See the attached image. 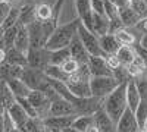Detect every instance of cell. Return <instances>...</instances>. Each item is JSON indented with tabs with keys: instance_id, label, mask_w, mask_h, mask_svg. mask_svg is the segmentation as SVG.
<instances>
[{
	"instance_id": "1",
	"label": "cell",
	"mask_w": 147,
	"mask_h": 132,
	"mask_svg": "<svg viewBox=\"0 0 147 132\" xmlns=\"http://www.w3.org/2000/svg\"><path fill=\"white\" fill-rule=\"evenodd\" d=\"M81 19L77 16L75 19H72L68 23H63V25L56 27V29L52 32V35L47 38L44 47L47 50H57V49H63V47H68L72 41V38L78 34V25H80Z\"/></svg>"
},
{
	"instance_id": "2",
	"label": "cell",
	"mask_w": 147,
	"mask_h": 132,
	"mask_svg": "<svg viewBox=\"0 0 147 132\" xmlns=\"http://www.w3.org/2000/svg\"><path fill=\"white\" fill-rule=\"evenodd\" d=\"M128 84V82H127ZM127 84H119V85L110 92L103 100V109L106 113L112 117V121L116 123L121 115L127 109Z\"/></svg>"
},
{
	"instance_id": "3",
	"label": "cell",
	"mask_w": 147,
	"mask_h": 132,
	"mask_svg": "<svg viewBox=\"0 0 147 132\" xmlns=\"http://www.w3.org/2000/svg\"><path fill=\"white\" fill-rule=\"evenodd\" d=\"M118 85L119 82L113 78V75L112 76H90L91 95L97 98L105 100Z\"/></svg>"
},
{
	"instance_id": "4",
	"label": "cell",
	"mask_w": 147,
	"mask_h": 132,
	"mask_svg": "<svg viewBox=\"0 0 147 132\" xmlns=\"http://www.w3.org/2000/svg\"><path fill=\"white\" fill-rule=\"evenodd\" d=\"M21 79L27 84L31 90H47L50 87V82H49V76L44 74V70L41 69H35V68H30L25 66L22 70Z\"/></svg>"
},
{
	"instance_id": "5",
	"label": "cell",
	"mask_w": 147,
	"mask_h": 132,
	"mask_svg": "<svg viewBox=\"0 0 147 132\" xmlns=\"http://www.w3.org/2000/svg\"><path fill=\"white\" fill-rule=\"evenodd\" d=\"M78 37L81 40V43L84 44V47L87 49V52L90 53V56H106L105 52L102 50L100 47V40L99 37L90 29H87L82 23L80 22L78 25Z\"/></svg>"
},
{
	"instance_id": "6",
	"label": "cell",
	"mask_w": 147,
	"mask_h": 132,
	"mask_svg": "<svg viewBox=\"0 0 147 132\" xmlns=\"http://www.w3.org/2000/svg\"><path fill=\"white\" fill-rule=\"evenodd\" d=\"M27 66L41 69L44 70L49 65H50V50H47L46 47L41 49H32L30 47V50L27 53Z\"/></svg>"
},
{
	"instance_id": "7",
	"label": "cell",
	"mask_w": 147,
	"mask_h": 132,
	"mask_svg": "<svg viewBox=\"0 0 147 132\" xmlns=\"http://www.w3.org/2000/svg\"><path fill=\"white\" fill-rule=\"evenodd\" d=\"M27 98H28V101L32 104L34 109L37 110V113H38V117L44 119V117L47 116L49 107H50V100L47 98L46 92L41 91V90H31Z\"/></svg>"
},
{
	"instance_id": "8",
	"label": "cell",
	"mask_w": 147,
	"mask_h": 132,
	"mask_svg": "<svg viewBox=\"0 0 147 132\" xmlns=\"http://www.w3.org/2000/svg\"><path fill=\"white\" fill-rule=\"evenodd\" d=\"M27 29L30 34V47H32V49H41V47H44L47 38L44 35L43 23L35 19L34 22H31L27 27Z\"/></svg>"
},
{
	"instance_id": "9",
	"label": "cell",
	"mask_w": 147,
	"mask_h": 132,
	"mask_svg": "<svg viewBox=\"0 0 147 132\" xmlns=\"http://www.w3.org/2000/svg\"><path fill=\"white\" fill-rule=\"evenodd\" d=\"M65 115H78L71 101H68L63 97H59V98L50 101V107H49L47 116H65Z\"/></svg>"
},
{
	"instance_id": "10",
	"label": "cell",
	"mask_w": 147,
	"mask_h": 132,
	"mask_svg": "<svg viewBox=\"0 0 147 132\" xmlns=\"http://www.w3.org/2000/svg\"><path fill=\"white\" fill-rule=\"evenodd\" d=\"M116 132H140V126L137 123L136 115L131 109H125L116 122Z\"/></svg>"
},
{
	"instance_id": "11",
	"label": "cell",
	"mask_w": 147,
	"mask_h": 132,
	"mask_svg": "<svg viewBox=\"0 0 147 132\" xmlns=\"http://www.w3.org/2000/svg\"><path fill=\"white\" fill-rule=\"evenodd\" d=\"M87 66L90 76H112V69L107 66L103 56H90Z\"/></svg>"
},
{
	"instance_id": "12",
	"label": "cell",
	"mask_w": 147,
	"mask_h": 132,
	"mask_svg": "<svg viewBox=\"0 0 147 132\" xmlns=\"http://www.w3.org/2000/svg\"><path fill=\"white\" fill-rule=\"evenodd\" d=\"M65 84L69 88V91L77 97H91L90 79H80L75 76H69V79Z\"/></svg>"
},
{
	"instance_id": "13",
	"label": "cell",
	"mask_w": 147,
	"mask_h": 132,
	"mask_svg": "<svg viewBox=\"0 0 147 132\" xmlns=\"http://www.w3.org/2000/svg\"><path fill=\"white\" fill-rule=\"evenodd\" d=\"M78 115H65V116H47L43 119V122L47 129L52 131H63L68 126H72L74 121Z\"/></svg>"
},
{
	"instance_id": "14",
	"label": "cell",
	"mask_w": 147,
	"mask_h": 132,
	"mask_svg": "<svg viewBox=\"0 0 147 132\" xmlns=\"http://www.w3.org/2000/svg\"><path fill=\"white\" fill-rule=\"evenodd\" d=\"M68 47H69V52H71V57L74 59V60H77L80 65H87L88 63L90 53L87 52V49H85L84 44L81 43L78 34L72 38V41Z\"/></svg>"
},
{
	"instance_id": "15",
	"label": "cell",
	"mask_w": 147,
	"mask_h": 132,
	"mask_svg": "<svg viewBox=\"0 0 147 132\" xmlns=\"http://www.w3.org/2000/svg\"><path fill=\"white\" fill-rule=\"evenodd\" d=\"M77 7L78 18L81 19V23L90 31H93V10L90 6V0H74Z\"/></svg>"
},
{
	"instance_id": "16",
	"label": "cell",
	"mask_w": 147,
	"mask_h": 132,
	"mask_svg": "<svg viewBox=\"0 0 147 132\" xmlns=\"http://www.w3.org/2000/svg\"><path fill=\"white\" fill-rule=\"evenodd\" d=\"M93 116H94V125L97 126L99 132H116V123L106 113V110L103 107L99 109L97 112H94Z\"/></svg>"
},
{
	"instance_id": "17",
	"label": "cell",
	"mask_w": 147,
	"mask_h": 132,
	"mask_svg": "<svg viewBox=\"0 0 147 132\" xmlns=\"http://www.w3.org/2000/svg\"><path fill=\"white\" fill-rule=\"evenodd\" d=\"M5 82H6V85L9 87V90L12 91V94L15 95V98L28 97L31 88H30L21 78H9V79H6Z\"/></svg>"
},
{
	"instance_id": "18",
	"label": "cell",
	"mask_w": 147,
	"mask_h": 132,
	"mask_svg": "<svg viewBox=\"0 0 147 132\" xmlns=\"http://www.w3.org/2000/svg\"><path fill=\"white\" fill-rule=\"evenodd\" d=\"M6 112H7V115L10 116L12 122L15 123L16 128H21L24 123L28 121V115H27V112L22 109V106H21L18 101H15V103L12 104Z\"/></svg>"
},
{
	"instance_id": "19",
	"label": "cell",
	"mask_w": 147,
	"mask_h": 132,
	"mask_svg": "<svg viewBox=\"0 0 147 132\" xmlns=\"http://www.w3.org/2000/svg\"><path fill=\"white\" fill-rule=\"evenodd\" d=\"M140 101H141V97H140L136 79H129L127 84V106H128V109H131L134 112L137 109V106L140 104Z\"/></svg>"
},
{
	"instance_id": "20",
	"label": "cell",
	"mask_w": 147,
	"mask_h": 132,
	"mask_svg": "<svg viewBox=\"0 0 147 132\" xmlns=\"http://www.w3.org/2000/svg\"><path fill=\"white\" fill-rule=\"evenodd\" d=\"M15 49H18L22 53H28L30 50V34L25 25H19L18 23V32H16V38H15Z\"/></svg>"
},
{
	"instance_id": "21",
	"label": "cell",
	"mask_w": 147,
	"mask_h": 132,
	"mask_svg": "<svg viewBox=\"0 0 147 132\" xmlns=\"http://www.w3.org/2000/svg\"><path fill=\"white\" fill-rule=\"evenodd\" d=\"M119 18H121V21H122V23H124L125 28L136 27L137 23H138V21L141 19V16L131 7V5L127 6V7L119 9Z\"/></svg>"
},
{
	"instance_id": "22",
	"label": "cell",
	"mask_w": 147,
	"mask_h": 132,
	"mask_svg": "<svg viewBox=\"0 0 147 132\" xmlns=\"http://www.w3.org/2000/svg\"><path fill=\"white\" fill-rule=\"evenodd\" d=\"M35 21V5L34 3H24L19 7V25L28 27L31 22Z\"/></svg>"
},
{
	"instance_id": "23",
	"label": "cell",
	"mask_w": 147,
	"mask_h": 132,
	"mask_svg": "<svg viewBox=\"0 0 147 132\" xmlns=\"http://www.w3.org/2000/svg\"><path fill=\"white\" fill-rule=\"evenodd\" d=\"M99 40H100V47L105 52V54H115L121 47V44L118 43L113 34H105L102 37H99Z\"/></svg>"
},
{
	"instance_id": "24",
	"label": "cell",
	"mask_w": 147,
	"mask_h": 132,
	"mask_svg": "<svg viewBox=\"0 0 147 132\" xmlns=\"http://www.w3.org/2000/svg\"><path fill=\"white\" fill-rule=\"evenodd\" d=\"M109 31V18L106 15H97L93 12V32L97 37L107 34Z\"/></svg>"
},
{
	"instance_id": "25",
	"label": "cell",
	"mask_w": 147,
	"mask_h": 132,
	"mask_svg": "<svg viewBox=\"0 0 147 132\" xmlns=\"http://www.w3.org/2000/svg\"><path fill=\"white\" fill-rule=\"evenodd\" d=\"M6 63L9 65H16V66H27V54L19 52L18 49L12 47L6 50Z\"/></svg>"
},
{
	"instance_id": "26",
	"label": "cell",
	"mask_w": 147,
	"mask_h": 132,
	"mask_svg": "<svg viewBox=\"0 0 147 132\" xmlns=\"http://www.w3.org/2000/svg\"><path fill=\"white\" fill-rule=\"evenodd\" d=\"M21 132H47V128L41 117H28L21 128Z\"/></svg>"
},
{
	"instance_id": "27",
	"label": "cell",
	"mask_w": 147,
	"mask_h": 132,
	"mask_svg": "<svg viewBox=\"0 0 147 132\" xmlns=\"http://www.w3.org/2000/svg\"><path fill=\"white\" fill-rule=\"evenodd\" d=\"M16 32H18V23L10 28L3 29V37L0 41V47H3L5 50H9L15 46V38H16Z\"/></svg>"
},
{
	"instance_id": "28",
	"label": "cell",
	"mask_w": 147,
	"mask_h": 132,
	"mask_svg": "<svg viewBox=\"0 0 147 132\" xmlns=\"http://www.w3.org/2000/svg\"><path fill=\"white\" fill-rule=\"evenodd\" d=\"M113 35H115V38L118 40V43L121 46H132L134 43L137 41L136 34L131 31V28H121Z\"/></svg>"
},
{
	"instance_id": "29",
	"label": "cell",
	"mask_w": 147,
	"mask_h": 132,
	"mask_svg": "<svg viewBox=\"0 0 147 132\" xmlns=\"http://www.w3.org/2000/svg\"><path fill=\"white\" fill-rule=\"evenodd\" d=\"M71 59V52L69 47H63V49H57L50 52V65H56V66H62L66 60Z\"/></svg>"
},
{
	"instance_id": "30",
	"label": "cell",
	"mask_w": 147,
	"mask_h": 132,
	"mask_svg": "<svg viewBox=\"0 0 147 132\" xmlns=\"http://www.w3.org/2000/svg\"><path fill=\"white\" fill-rule=\"evenodd\" d=\"M115 54H116V57L119 59V62L124 66H128L134 59H136V53H134L131 46H121Z\"/></svg>"
},
{
	"instance_id": "31",
	"label": "cell",
	"mask_w": 147,
	"mask_h": 132,
	"mask_svg": "<svg viewBox=\"0 0 147 132\" xmlns=\"http://www.w3.org/2000/svg\"><path fill=\"white\" fill-rule=\"evenodd\" d=\"M91 125H94V116L93 115H78L72 123V126L75 129H78L80 132H85Z\"/></svg>"
},
{
	"instance_id": "32",
	"label": "cell",
	"mask_w": 147,
	"mask_h": 132,
	"mask_svg": "<svg viewBox=\"0 0 147 132\" xmlns=\"http://www.w3.org/2000/svg\"><path fill=\"white\" fill-rule=\"evenodd\" d=\"M53 18V7L47 3H40L35 6V19L40 22H46Z\"/></svg>"
},
{
	"instance_id": "33",
	"label": "cell",
	"mask_w": 147,
	"mask_h": 132,
	"mask_svg": "<svg viewBox=\"0 0 147 132\" xmlns=\"http://www.w3.org/2000/svg\"><path fill=\"white\" fill-rule=\"evenodd\" d=\"M44 74L52 78V79H56V81H62V82H66L69 79V75L65 74L63 69L60 66H56V65H49L46 69H44Z\"/></svg>"
},
{
	"instance_id": "34",
	"label": "cell",
	"mask_w": 147,
	"mask_h": 132,
	"mask_svg": "<svg viewBox=\"0 0 147 132\" xmlns=\"http://www.w3.org/2000/svg\"><path fill=\"white\" fill-rule=\"evenodd\" d=\"M134 115H136L137 123L140 126V131L143 129L146 121H147V100H141L140 104L137 106V109L134 110Z\"/></svg>"
},
{
	"instance_id": "35",
	"label": "cell",
	"mask_w": 147,
	"mask_h": 132,
	"mask_svg": "<svg viewBox=\"0 0 147 132\" xmlns=\"http://www.w3.org/2000/svg\"><path fill=\"white\" fill-rule=\"evenodd\" d=\"M19 7L21 6H12L10 10H9V13L3 22V25H2V29H6V28H10V27H13L18 23L19 21Z\"/></svg>"
},
{
	"instance_id": "36",
	"label": "cell",
	"mask_w": 147,
	"mask_h": 132,
	"mask_svg": "<svg viewBox=\"0 0 147 132\" xmlns=\"http://www.w3.org/2000/svg\"><path fill=\"white\" fill-rule=\"evenodd\" d=\"M112 75H113V78H115L119 84H127L129 79H132V78L129 76V74H128L127 66H124V65H121L119 68L113 69V70H112Z\"/></svg>"
},
{
	"instance_id": "37",
	"label": "cell",
	"mask_w": 147,
	"mask_h": 132,
	"mask_svg": "<svg viewBox=\"0 0 147 132\" xmlns=\"http://www.w3.org/2000/svg\"><path fill=\"white\" fill-rule=\"evenodd\" d=\"M16 101L22 106V109L27 112L28 117H38V113H37V110L32 107V104L28 101L27 97H21V98H16Z\"/></svg>"
},
{
	"instance_id": "38",
	"label": "cell",
	"mask_w": 147,
	"mask_h": 132,
	"mask_svg": "<svg viewBox=\"0 0 147 132\" xmlns=\"http://www.w3.org/2000/svg\"><path fill=\"white\" fill-rule=\"evenodd\" d=\"M80 66H81V65H80L77 60H74V59L71 57L69 60H66V62H65L62 66H60V68L63 69V72H65V74H68L69 76H72L74 74H77V72H78Z\"/></svg>"
},
{
	"instance_id": "39",
	"label": "cell",
	"mask_w": 147,
	"mask_h": 132,
	"mask_svg": "<svg viewBox=\"0 0 147 132\" xmlns=\"http://www.w3.org/2000/svg\"><path fill=\"white\" fill-rule=\"evenodd\" d=\"M105 15H106L109 19L119 16V9H118V6H116L113 2H110V0H105Z\"/></svg>"
},
{
	"instance_id": "40",
	"label": "cell",
	"mask_w": 147,
	"mask_h": 132,
	"mask_svg": "<svg viewBox=\"0 0 147 132\" xmlns=\"http://www.w3.org/2000/svg\"><path fill=\"white\" fill-rule=\"evenodd\" d=\"M136 84H137V88H138L141 100H147V76L137 78L136 79Z\"/></svg>"
},
{
	"instance_id": "41",
	"label": "cell",
	"mask_w": 147,
	"mask_h": 132,
	"mask_svg": "<svg viewBox=\"0 0 147 132\" xmlns=\"http://www.w3.org/2000/svg\"><path fill=\"white\" fill-rule=\"evenodd\" d=\"M121 28H125V27H124V23H122V21H121L119 16L109 19V31H107V34H115Z\"/></svg>"
},
{
	"instance_id": "42",
	"label": "cell",
	"mask_w": 147,
	"mask_h": 132,
	"mask_svg": "<svg viewBox=\"0 0 147 132\" xmlns=\"http://www.w3.org/2000/svg\"><path fill=\"white\" fill-rule=\"evenodd\" d=\"M91 10L97 15H105V0H90Z\"/></svg>"
},
{
	"instance_id": "43",
	"label": "cell",
	"mask_w": 147,
	"mask_h": 132,
	"mask_svg": "<svg viewBox=\"0 0 147 132\" xmlns=\"http://www.w3.org/2000/svg\"><path fill=\"white\" fill-rule=\"evenodd\" d=\"M10 7H12V5L7 3L6 0H2V2H0V27L3 25V22H5L7 13H9Z\"/></svg>"
},
{
	"instance_id": "44",
	"label": "cell",
	"mask_w": 147,
	"mask_h": 132,
	"mask_svg": "<svg viewBox=\"0 0 147 132\" xmlns=\"http://www.w3.org/2000/svg\"><path fill=\"white\" fill-rule=\"evenodd\" d=\"M105 60H106V63H107V66L110 68V69H116V68H119L122 63L119 62V59L116 57V54H106L105 56Z\"/></svg>"
},
{
	"instance_id": "45",
	"label": "cell",
	"mask_w": 147,
	"mask_h": 132,
	"mask_svg": "<svg viewBox=\"0 0 147 132\" xmlns=\"http://www.w3.org/2000/svg\"><path fill=\"white\" fill-rule=\"evenodd\" d=\"M7 103H6V100H5V95H3V92H2V90H0V116H3L5 113H6V110H7Z\"/></svg>"
},
{
	"instance_id": "46",
	"label": "cell",
	"mask_w": 147,
	"mask_h": 132,
	"mask_svg": "<svg viewBox=\"0 0 147 132\" xmlns=\"http://www.w3.org/2000/svg\"><path fill=\"white\" fill-rule=\"evenodd\" d=\"M136 28H138L143 34H144V32H147V16H143V18L138 21V23L136 25Z\"/></svg>"
},
{
	"instance_id": "47",
	"label": "cell",
	"mask_w": 147,
	"mask_h": 132,
	"mask_svg": "<svg viewBox=\"0 0 147 132\" xmlns=\"http://www.w3.org/2000/svg\"><path fill=\"white\" fill-rule=\"evenodd\" d=\"M138 43H140V46H143L144 49L147 50V32H144V34L141 35V38L138 40Z\"/></svg>"
},
{
	"instance_id": "48",
	"label": "cell",
	"mask_w": 147,
	"mask_h": 132,
	"mask_svg": "<svg viewBox=\"0 0 147 132\" xmlns=\"http://www.w3.org/2000/svg\"><path fill=\"white\" fill-rule=\"evenodd\" d=\"M6 62V50L3 47H0V65H3Z\"/></svg>"
},
{
	"instance_id": "49",
	"label": "cell",
	"mask_w": 147,
	"mask_h": 132,
	"mask_svg": "<svg viewBox=\"0 0 147 132\" xmlns=\"http://www.w3.org/2000/svg\"><path fill=\"white\" fill-rule=\"evenodd\" d=\"M63 132H80L78 129H75L74 126H68V128H65L63 129Z\"/></svg>"
},
{
	"instance_id": "50",
	"label": "cell",
	"mask_w": 147,
	"mask_h": 132,
	"mask_svg": "<svg viewBox=\"0 0 147 132\" xmlns=\"http://www.w3.org/2000/svg\"><path fill=\"white\" fill-rule=\"evenodd\" d=\"M85 132H99V129H97V126L96 125H91L87 131H85Z\"/></svg>"
},
{
	"instance_id": "51",
	"label": "cell",
	"mask_w": 147,
	"mask_h": 132,
	"mask_svg": "<svg viewBox=\"0 0 147 132\" xmlns=\"http://www.w3.org/2000/svg\"><path fill=\"white\" fill-rule=\"evenodd\" d=\"M0 132H5V123H3V116H0Z\"/></svg>"
},
{
	"instance_id": "52",
	"label": "cell",
	"mask_w": 147,
	"mask_h": 132,
	"mask_svg": "<svg viewBox=\"0 0 147 132\" xmlns=\"http://www.w3.org/2000/svg\"><path fill=\"white\" fill-rule=\"evenodd\" d=\"M7 3H10L12 6H21V5H18L19 3V0H6Z\"/></svg>"
},
{
	"instance_id": "53",
	"label": "cell",
	"mask_w": 147,
	"mask_h": 132,
	"mask_svg": "<svg viewBox=\"0 0 147 132\" xmlns=\"http://www.w3.org/2000/svg\"><path fill=\"white\" fill-rule=\"evenodd\" d=\"M141 132H147V121H146V123H144V126H143Z\"/></svg>"
},
{
	"instance_id": "54",
	"label": "cell",
	"mask_w": 147,
	"mask_h": 132,
	"mask_svg": "<svg viewBox=\"0 0 147 132\" xmlns=\"http://www.w3.org/2000/svg\"><path fill=\"white\" fill-rule=\"evenodd\" d=\"M2 37H3V29H2V27H0V41H2Z\"/></svg>"
},
{
	"instance_id": "55",
	"label": "cell",
	"mask_w": 147,
	"mask_h": 132,
	"mask_svg": "<svg viewBox=\"0 0 147 132\" xmlns=\"http://www.w3.org/2000/svg\"><path fill=\"white\" fill-rule=\"evenodd\" d=\"M47 132H53V131H50V129H47Z\"/></svg>"
},
{
	"instance_id": "56",
	"label": "cell",
	"mask_w": 147,
	"mask_h": 132,
	"mask_svg": "<svg viewBox=\"0 0 147 132\" xmlns=\"http://www.w3.org/2000/svg\"><path fill=\"white\" fill-rule=\"evenodd\" d=\"M0 2H2V0H0Z\"/></svg>"
},
{
	"instance_id": "57",
	"label": "cell",
	"mask_w": 147,
	"mask_h": 132,
	"mask_svg": "<svg viewBox=\"0 0 147 132\" xmlns=\"http://www.w3.org/2000/svg\"><path fill=\"white\" fill-rule=\"evenodd\" d=\"M129 2H131V0H129Z\"/></svg>"
},
{
	"instance_id": "58",
	"label": "cell",
	"mask_w": 147,
	"mask_h": 132,
	"mask_svg": "<svg viewBox=\"0 0 147 132\" xmlns=\"http://www.w3.org/2000/svg\"><path fill=\"white\" fill-rule=\"evenodd\" d=\"M140 132H141V131H140Z\"/></svg>"
}]
</instances>
